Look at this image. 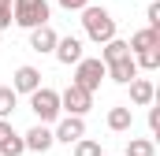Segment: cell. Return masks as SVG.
Instances as JSON below:
<instances>
[{"mask_svg": "<svg viewBox=\"0 0 160 156\" xmlns=\"http://www.w3.org/2000/svg\"><path fill=\"white\" fill-rule=\"evenodd\" d=\"M56 30L48 26V22H41V26H34L30 30V48L38 52V56H52V48H56Z\"/></svg>", "mask_w": 160, "mask_h": 156, "instance_id": "7c38bea8", "label": "cell"}, {"mask_svg": "<svg viewBox=\"0 0 160 156\" xmlns=\"http://www.w3.org/2000/svg\"><path fill=\"white\" fill-rule=\"evenodd\" d=\"M104 78H108V75H104V60H93V56H82L78 63H75V85H82V89H89V93H97Z\"/></svg>", "mask_w": 160, "mask_h": 156, "instance_id": "277c9868", "label": "cell"}, {"mask_svg": "<svg viewBox=\"0 0 160 156\" xmlns=\"http://www.w3.org/2000/svg\"><path fill=\"white\" fill-rule=\"evenodd\" d=\"M22 145H26V153H48V149L56 145V138H52L48 123H38V126H30V130L22 134Z\"/></svg>", "mask_w": 160, "mask_h": 156, "instance_id": "52a82bcc", "label": "cell"}, {"mask_svg": "<svg viewBox=\"0 0 160 156\" xmlns=\"http://www.w3.org/2000/svg\"><path fill=\"white\" fill-rule=\"evenodd\" d=\"M52 19V7L48 0H11V22L22 26V30H34L41 22Z\"/></svg>", "mask_w": 160, "mask_h": 156, "instance_id": "7a4b0ae2", "label": "cell"}, {"mask_svg": "<svg viewBox=\"0 0 160 156\" xmlns=\"http://www.w3.org/2000/svg\"><path fill=\"white\" fill-rule=\"evenodd\" d=\"M130 52H145V48H157L160 45V30H153V26H145V30H138V34H130Z\"/></svg>", "mask_w": 160, "mask_h": 156, "instance_id": "5bb4252c", "label": "cell"}, {"mask_svg": "<svg viewBox=\"0 0 160 156\" xmlns=\"http://www.w3.org/2000/svg\"><path fill=\"white\" fill-rule=\"evenodd\" d=\"M71 149H75L71 156H104L101 153V141H93V138H86V134H82L78 141H71Z\"/></svg>", "mask_w": 160, "mask_h": 156, "instance_id": "ac0fdd59", "label": "cell"}, {"mask_svg": "<svg viewBox=\"0 0 160 156\" xmlns=\"http://www.w3.org/2000/svg\"><path fill=\"white\" fill-rule=\"evenodd\" d=\"M82 134H86V115H63V119H56V130H52V138H56L60 145H71V141H78Z\"/></svg>", "mask_w": 160, "mask_h": 156, "instance_id": "8992f818", "label": "cell"}, {"mask_svg": "<svg viewBox=\"0 0 160 156\" xmlns=\"http://www.w3.org/2000/svg\"><path fill=\"white\" fill-rule=\"evenodd\" d=\"M38 85H41V71L38 67H30V63L15 67V75H11V89H15V93H26V97H30Z\"/></svg>", "mask_w": 160, "mask_h": 156, "instance_id": "30bf717a", "label": "cell"}, {"mask_svg": "<svg viewBox=\"0 0 160 156\" xmlns=\"http://www.w3.org/2000/svg\"><path fill=\"white\" fill-rule=\"evenodd\" d=\"M104 75L112 78L116 85H127L130 78L138 75V63H134V52H130V56H119V60H112V63H104Z\"/></svg>", "mask_w": 160, "mask_h": 156, "instance_id": "9c48e42d", "label": "cell"}, {"mask_svg": "<svg viewBox=\"0 0 160 156\" xmlns=\"http://www.w3.org/2000/svg\"><path fill=\"white\" fill-rule=\"evenodd\" d=\"M134 63H138V71H157L160 67V45L145 48V52H134Z\"/></svg>", "mask_w": 160, "mask_h": 156, "instance_id": "e0dca14e", "label": "cell"}, {"mask_svg": "<svg viewBox=\"0 0 160 156\" xmlns=\"http://www.w3.org/2000/svg\"><path fill=\"white\" fill-rule=\"evenodd\" d=\"M11 134H15V126H11V123H8V119H0V145H4V141H8V138H11Z\"/></svg>", "mask_w": 160, "mask_h": 156, "instance_id": "d4e9b609", "label": "cell"}, {"mask_svg": "<svg viewBox=\"0 0 160 156\" xmlns=\"http://www.w3.org/2000/svg\"><path fill=\"white\" fill-rule=\"evenodd\" d=\"M82 30H86V37L93 41V45H104V41L116 37V19H112L108 7L86 4V7H82Z\"/></svg>", "mask_w": 160, "mask_h": 156, "instance_id": "6da1fadb", "label": "cell"}, {"mask_svg": "<svg viewBox=\"0 0 160 156\" xmlns=\"http://www.w3.org/2000/svg\"><path fill=\"white\" fill-rule=\"evenodd\" d=\"M60 108H63L67 115H86V112L93 108V93L71 82V85H67V89L60 93Z\"/></svg>", "mask_w": 160, "mask_h": 156, "instance_id": "5b68a950", "label": "cell"}, {"mask_svg": "<svg viewBox=\"0 0 160 156\" xmlns=\"http://www.w3.org/2000/svg\"><path fill=\"white\" fill-rule=\"evenodd\" d=\"M130 126H134V108H130V104H116V108L108 112V130L127 134Z\"/></svg>", "mask_w": 160, "mask_h": 156, "instance_id": "4fadbf2b", "label": "cell"}, {"mask_svg": "<svg viewBox=\"0 0 160 156\" xmlns=\"http://www.w3.org/2000/svg\"><path fill=\"white\" fill-rule=\"evenodd\" d=\"M30 112L38 115V123H56L60 119V93L56 89H48V85H38L34 93H30Z\"/></svg>", "mask_w": 160, "mask_h": 156, "instance_id": "3957f363", "label": "cell"}, {"mask_svg": "<svg viewBox=\"0 0 160 156\" xmlns=\"http://www.w3.org/2000/svg\"><path fill=\"white\" fill-rule=\"evenodd\" d=\"M56 4H60L63 11H82V7H86L89 0H56Z\"/></svg>", "mask_w": 160, "mask_h": 156, "instance_id": "603a6c76", "label": "cell"}, {"mask_svg": "<svg viewBox=\"0 0 160 156\" xmlns=\"http://www.w3.org/2000/svg\"><path fill=\"white\" fill-rule=\"evenodd\" d=\"M119 56H130V45L119 37H112V41H104V48H101V60L104 63H112V60H119Z\"/></svg>", "mask_w": 160, "mask_h": 156, "instance_id": "9a60e30c", "label": "cell"}, {"mask_svg": "<svg viewBox=\"0 0 160 156\" xmlns=\"http://www.w3.org/2000/svg\"><path fill=\"white\" fill-rule=\"evenodd\" d=\"M26 153V145H22V134H11L4 145H0V156H22Z\"/></svg>", "mask_w": 160, "mask_h": 156, "instance_id": "ffe728a7", "label": "cell"}, {"mask_svg": "<svg viewBox=\"0 0 160 156\" xmlns=\"http://www.w3.org/2000/svg\"><path fill=\"white\" fill-rule=\"evenodd\" d=\"M127 85H130V104H134V108H149V104L157 100V85H153L149 78H138V75H134Z\"/></svg>", "mask_w": 160, "mask_h": 156, "instance_id": "8fae6325", "label": "cell"}, {"mask_svg": "<svg viewBox=\"0 0 160 156\" xmlns=\"http://www.w3.org/2000/svg\"><path fill=\"white\" fill-rule=\"evenodd\" d=\"M149 134H160V108H149Z\"/></svg>", "mask_w": 160, "mask_h": 156, "instance_id": "cb8c5ba5", "label": "cell"}, {"mask_svg": "<svg viewBox=\"0 0 160 156\" xmlns=\"http://www.w3.org/2000/svg\"><path fill=\"white\" fill-rule=\"evenodd\" d=\"M15 104H19V93H15L11 85H0V119H11Z\"/></svg>", "mask_w": 160, "mask_h": 156, "instance_id": "d6986e66", "label": "cell"}, {"mask_svg": "<svg viewBox=\"0 0 160 156\" xmlns=\"http://www.w3.org/2000/svg\"><path fill=\"white\" fill-rule=\"evenodd\" d=\"M145 19H149V26L160 30V0H149V7H145Z\"/></svg>", "mask_w": 160, "mask_h": 156, "instance_id": "44dd1931", "label": "cell"}, {"mask_svg": "<svg viewBox=\"0 0 160 156\" xmlns=\"http://www.w3.org/2000/svg\"><path fill=\"white\" fill-rule=\"evenodd\" d=\"M52 56L63 63V67H75L82 56V37H56V48H52Z\"/></svg>", "mask_w": 160, "mask_h": 156, "instance_id": "ba28073f", "label": "cell"}, {"mask_svg": "<svg viewBox=\"0 0 160 156\" xmlns=\"http://www.w3.org/2000/svg\"><path fill=\"white\" fill-rule=\"evenodd\" d=\"M11 26V0H0V30Z\"/></svg>", "mask_w": 160, "mask_h": 156, "instance_id": "7402d4cb", "label": "cell"}, {"mask_svg": "<svg viewBox=\"0 0 160 156\" xmlns=\"http://www.w3.org/2000/svg\"><path fill=\"white\" fill-rule=\"evenodd\" d=\"M127 156H157V141L153 138H130L127 141Z\"/></svg>", "mask_w": 160, "mask_h": 156, "instance_id": "2e32d148", "label": "cell"}]
</instances>
